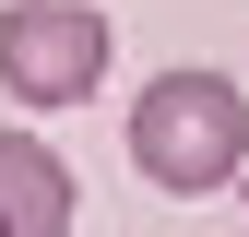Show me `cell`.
<instances>
[{"instance_id": "1", "label": "cell", "mask_w": 249, "mask_h": 237, "mask_svg": "<svg viewBox=\"0 0 249 237\" xmlns=\"http://www.w3.org/2000/svg\"><path fill=\"white\" fill-rule=\"evenodd\" d=\"M131 166L166 202H213L249 178V95L226 71H154L131 95Z\"/></svg>"}, {"instance_id": "2", "label": "cell", "mask_w": 249, "mask_h": 237, "mask_svg": "<svg viewBox=\"0 0 249 237\" xmlns=\"http://www.w3.org/2000/svg\"><path fill=\"white\" fill-rule=\"evenodd\" d=\"M107 83V12L95 0H12L0 12V95L12 107H83Z\"/></svg>"}, {"instance_id": "3", "label": "cell", "mask_w": 249, "mask_h": 237, "mask_svg": "<svg viewBox=\"0 0 249 237\" xmlns=\"http://www.w3.org/2000/svg\"><path fill=\"white\" fill-rule=\"evenodd\" d=\"M71 214H83V178L36 131H0V237H71Z\"/></svg>"}, {"instance_id": "4", "label": "cell", "mask_w": 249, "mask_h": 237, "mask_svg": "<svg viewBox=\"0 0 249 237\" xmlns=\"http://www.w3.org/2000/svg\"><path fill=\"white\" fill-rule=\"evenodd\" d=\"M237 202H249V190H237Z\"/></svg>"}]
</instances>
